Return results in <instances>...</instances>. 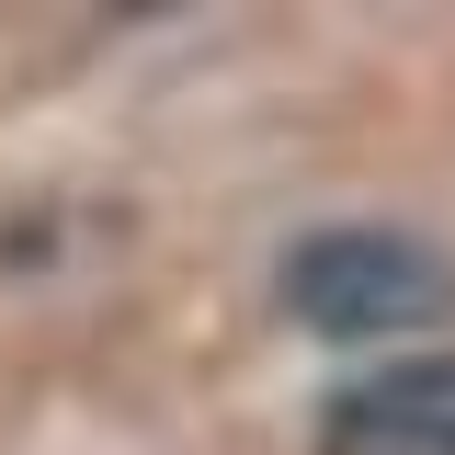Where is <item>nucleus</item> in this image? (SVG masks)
<instances>
[{
	"mask_svg": "<svg viewBox=\"0 0 455 455\" xmlns=\"http://www.w3.org/2000/svg\"><path fill=\"white\" fill-rule=\"evenodd\" d=\"M319 455H455V353L376 364L319 410Z\"/></svg>",
	"mask_w": 455,
	"mask_h": 455,
	"instance_id": "obj_2",
	"label": "nucleus"
},
{
	"mask_svg": "<svg viewBox=\"0 0 455 455\" xmlns=\"http://www.w3.org/2000/svg\"><path fill=\"white\" fill-rule=\"evenodd\" d=\"M274 296L319 341H398V331L455 319V251H433L421 228H387V217H331L274 262Z\"/></svg>",
	"mask_w": 455,
	"mask_h": 455,
	"instance_id": "obj_1",
	"label": "nucleus"
}]
</instances>
